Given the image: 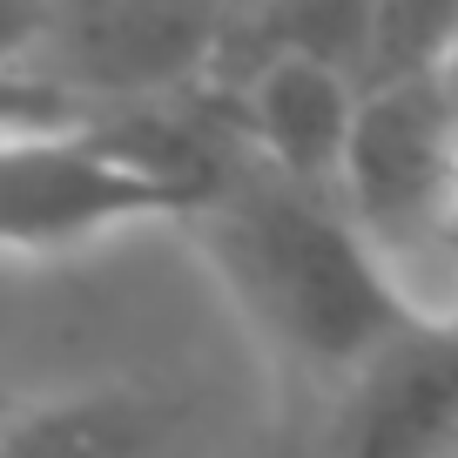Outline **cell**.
<instances>
[{"instance_id": "obj_9", "label": "cell", "mask_w": 458, "mask_h": 458, "mask_svg": "<svg viewBox=\"0 0 458 458\" xmlns=\"http://www.w3.org/2000/svg\"><path fill=\"white\" fill-rule=\"evenodd\" d=\"M445 88H452V101H458V55H452V68H445Z\"/></svg>"}, {"instance_id": "obj_6", "label": "cell", "mask_w": 458, "mask_h": 458, "mask_svg": "<svg viewBox=\"0 0 458 458\" xmlns=\"http://www.w3.org/2000/svg\"><path fill=\"white\" fill-rule=\"evenodd\" d=\"M175 431V398L148 385H81L21 404L7 418L0 458H162Z\"/></svg>"}, {"instance_id": "obj_3", "label": "cell", "mask_w": 458, "mask_h": 458, "mask_svg": "<svg viewBox=\"0 0 458 458\" xmlns=\"http://www.w3.org/2000/svg\"><path fill=\"white\" fill-rule=\"evenodd\" d=\"M452 162H458V101L445 74L364 88L358 142L344 162V202L371 236V250L391 263V276L425 310H431L425 270H458Z\"/></svg>"}, {"instance_id": "obj_7", "label": "cell", "mask_w": 458, "mask_h": 458, "mask_svg": "<svg viewBox=\"0 0 458 458\" xmlns=\"http://www.w3.org/2000/svg\"><path fill=\"white\" fill-rule=\"evenodd\" d=\"M371 34H377V0H250L216 88H229L236 74L263 68L276 55H317V61H337V68L364 74Z\"/></svg>"}, {"instance_id": "obj_1", "label": "cell", "mask_w": 458, "mask_h": 458, "mask_svg": "<svg viewBox=\"0 0 458 458\" xmlns=\"http://www.w3.org/2000/svg\"><path fill=\"white\" fill-rule=\"evenodd\" d=\"M189 236L216 263L229 303L243 310V330L263 351L276 391L270 418L317 404L418 317H438L391 276L344 189L290 182L257 156L223 175V189L189 216Z\"/></svg>"}, {"instance_id": "obj_4", "label": "cell", "mask_w": 458, "mask_h": 458, "mask_svg": "<svg viewBox=\"0 0 458 458\" xmlns=\"http://www.w3.org/2000/svg\"><path fill=\"white\" fill-rule=\"evenodd\" d=\"M458 452V310L418 317L371 364L303 411L270 418L263 458H452Z\"/></svg>"}, {"instance_id": "obj_11", "label": "cell", "mask_w": 458, "mask_h": 458, "mask_svg": "<svg viewBox=\"0 0 458 458\" xmlns=\"http://www.w3.org/2000/svg\"><path fill=\"white\" fill-rule=\"evenodd\" d=\"M452 458H458V452H452Z\"/></svg>"}, {"instance_id": "obj_5", "label": "cell", "mask_w": 458, "mask_h": 458, "mask_svg": "<svg viewBox=\"0 0 458 458\" xmlns=\"http://www.w3.org/2000/svg\"><path fill=\"white\" fill-rule=\"evenodd\" d=\"M229 108V129L263 169L310 189H344V162L358 142L364 74L317 55H276L263 68L236 74L229 88H209Z\"/></svg>"}, {"instance_id": "obj_10", "label": "cell", "mask_w": 458, "mask_h": 458, "mask_svg": "<svg viewBox=\"0 0 458 458\" xmlns=\"http://www.w3.org/2000/svg\"><path fill=\"white\" fill-rule=\"evenodd\" d=\"M452 229H458V162H452Z\"/></svg>"}, {"instance_id": "obj_2", "label": "cell", "mask_w": 458, "mask_h": 458, "mask_svg": "<svg viewBox=\"0 0 458 458\" xmlns=\"http://www.w3.org/2000/svg\"><path fill=\"white\" fill-rule=\"evenodd\" d=\"M250 0H0L7 135L196 101L216 88Z\"/></svg>"}, {"instance_id": "obj_8", "label": "cell", "mask_w": 458, "mask_h": 458, "mask_svg": "<svg viewBox=\"0 0 458 458\" xmlns=\"http://www.w3.org/2000/svg\"><path fill=\"white\" fill-rule=\"evenodd\" d=\"M458 55V0H377V34L364 61V88L431 81Z\"/></svg>"}]
</instances>
